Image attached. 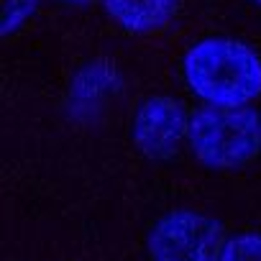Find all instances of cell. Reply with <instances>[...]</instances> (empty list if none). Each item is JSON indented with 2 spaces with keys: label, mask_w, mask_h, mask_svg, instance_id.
I'll return each mask as SVG.
<instances>
[{
  "label": "cell",
  "mask_w": 261,
  "mask_h": 261,
  "mask_svg": "<svg viewBox=\"0 0 261 261\" xmlns=\"http://www.w3.org/2000/svg\"><path fill=\"white\" fill-rule=\"evenodd\" d=\"M251 3H256V6H261V0H251Z\"/></svg>",
  "instance_id": "9c48e42d"
},
{
  "label": "cell",
  "mask_w": 261,
  "mask_h": 261,
  "mask_svg": "<svg viewBox=\"0 0 261 261\" xmlns=\"http://www.w3.org/2000/svg\"><path fill=\"white\" fill-rule=\"evenodd\" d=\"M62 3H72V6H77V3H87V0H62Z\"/></svg>",
  "instance_id": "ba28073f"
},
{
  "label": "cell",
  "mask_w": 261,
  "mask_h": 261,
  "mask_svg": "<svg viewBox=\"0 0 261 261\" xmlns=\"http://www.w3.org/2000/svg\"><path fill=\"white\" fill-rule=\"evenodd\" d=\"M187 141L205 167H243L261 151V113H256L251 105L197 108L190 115Z\"/></svg>",
  "instance_id": "7a4b0ae2"
},
{
  "label": "cell",
  "mask_w": 261,
  "mask_h": 261,
  "mask_svg": "<svg viewBox=\"0 0 261 261\" xmlns=\"http://www.w3.org/2000/svg\"><path fill=\"white\" fill-rule=\"evenodd\" d=\"M187 87L218 108H243L261 95V57L238 39L205 36L182 57Z\"/></svg>",
  "instance_id": "6da1fadb"
},
{
  "label": "cell",
  "mask_w": 261,
  "mask_h": 261,
  "mask_svg": "<svg viewBox=\"0 0 261 261\" xmlns=\"http://www.w3.org/2000/svg\"><path fill=\"white\" fill-rule=\"evenodd\" d=\"M108 16L130 34L156 31L174 16L179 0H102Z\"/></svg>",
  "instance_id": "5b68a950"
},
{
  "label": "cell",
  "mask_w": 261,
  "mask_h": 261,
  "mask_svg": "<svg viewBox=\"0 0 261 261\" xmlns=\"http://www.w3.org/2000/svg\"><path fill=\"white\" fill-rule=\"evenodd\" d=\"M220 261H261V233H236L225 241Z\"/></svg>",
  "instance_id": "8992f818"
},
{
  "label": "cell",
  "mask_w": 261,
  "mask_h": 261,
  "mask_svg": "<svg viewBox=\"0 0 261 261\" xmlns=\"http://www.w3.org/2000/svg\"><path fill=\"white\" fill-rule=\"evenodd\" d=\"M39 0H3V16H0V34L13 36L36 11Z\"/></svg>",
  "instance_id": "52a82bcc"
},
{
  "label": "cell",
  "mask_w": 261,
  "mask_h": 261,
  "mask_svg": "<svg viewBox=\"0 0 261 261\" xmlns=\"http://www.w3.org/2000/svg\"><path fill=\"white\" fill-rule=\"evenodd\" d=\"M130 134L144 156L164 162L172 159L179 151L182 141L190 136V118L182 102H177L174 97L151 95L136 108Z\"/></svg>",
  "instance_id": "277c9868"
},
{
  "label": "cell",
  "mask_w": 261,
  "mask_h": 261,
  "mask_svg": "<svg viewBox=\"0 0 261 261\" xmlns=\"http://www.w3.org/2000/svg\"><path fill=\"white\" fill-rule=\"evenodd\" d=\"M223 225L197 210H172L149 233L151 261H220L225 246Z\"/></svg>",
  "instance_id": "3957f363"
}]
</instances>
